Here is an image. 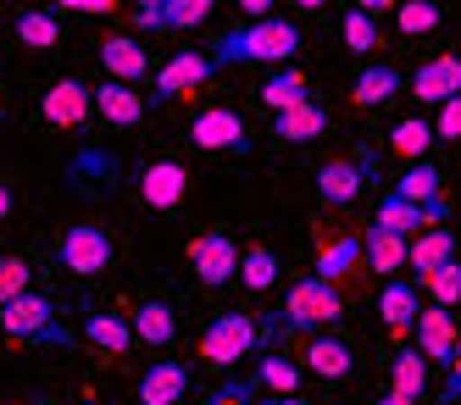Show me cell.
<instances>
[{"label": "cell", "instance_id": "12", "mask_svg": "<svg viewBox=\"0 0 461 405\" xmlns=\"http://www.w3.org/2000/svg\"><path fill=\"white\" fill-rule=\"evenodd\" d=\"M212 73H217L212 56H201V50H178V56L156 73V100L167 106V100H178V94H189V89L212 84Z\"/></svg>", "mask_w": 461, "mask_h": 405}, {"label": "cell", "instance_id": "29", "mask_svg": "<svg viewBox=\"0 0 461 405\" xmlns=\"http://www.w3.org/2000/svg\"><path fill=\"white\" fill-rule=\"evenodd\" d=\"M394 94H401V73H394L389 61L367 67V73L356 78V89H350V100H356V106H384V100H394Z\"/></svg>", "mask_w": 461, "mask_h": 405}, {"label": "cell", "instance_id": "38", "mask_svg": "<svg viewBox=\"0 0 461 405\" xmlns=\"http://www.w3.org/2000/svg\"><path fill=\"white\" fill-rule=\"evenodd\" d=\"M28 261L23 256H0V306H12L17 294H28Z\"/></svg>", "mask_w": 461, "mask_h": 405}, {"label": "cell", "instance_id": "28", "mask_svg": "<svg viewBox=\"0 0 461 405\" xmlns=\"http://www.w3.org/2000/svg\"><path fill=\"white\" fill-rule=\"evenodd\" d=\"M306 100H312V94H306V78L294 73V67H284V73H273L267 84H261V106H267L273 117L289 112V106H306Z\"/></svg>", "mask_w": 461, "mask_h": 405}, {"label": "cell", "instance_id": "3", "mask_svg": "<svg viewBox=\"0 0 461 405\" xmlns=\"http://www.w3.org/2000/svg\"><path fill=\"white\" fill-rule=\"evenodd\" d=\"M345 317V300L334 284H322V278H301V284H289L284 294V317L273 328H334Z\"/></svg>", "mask_w": 461, "mask_h": 405}, {"label": "cell", "instance_id": "18", "mask_svg": "<svg viewBox=\"0 0 461 405\" xmlns=\"http://www.w3.org/2000/svg\"><path fill=\"white\" fill-rule=\"evenodd\" d=\"M189 394V366L184 361H156L140 378V405H178Z\"/></svg>", "mask_w": 461, "mask_h": 405}, {"label": "cell", "instance_id": "43", "mask_svg": "<svg viewBox=\"0 0 461 405\" xmlns=\"http://www.w3.org/2000/svg\"><path fill=\"white\" fill-rule=\"evenodd\" d=\"M12 212H17V194H12V189H6V184H0V222H6V217H12Z\"/></svg>", "mask_w": 461, "mask_h": 405}, {"label": "cell", "instance_id": "9", "mask_svg": "<svg viewBox=\"0 0 461 405\" xmlns=\"http://www.w3.org/2000/svg\"><path fill=\"white\" fill-rule=\"evenodd\" d=\"M373 150H361V156H345V161H328L322 173H317V194H322V206H350V200L361 194V184L373 178Z\"/></svg>", "mask_w": 461, "mask_h": 405}, {"label": "cell", "instance_id": "8", "mask_svg": "<svg viewBox=\"0 0 461 405\" xmlns=\"http://www.w3.org/2000/svg\"><path fill=\"white\" fill-rule=\"evenodd\" d=\"M189 140H194V150H245V145H250V128H245V117H240V112H228V106H206V112H194Z\"/></svg>", "mask_w": 461, "mask_h": 405}, {"label": "cell", "instance_id": "7", "mask_svg": "<svg viewBox=\"0 0 461 405\" xmlns=\"http://www.w3.org/2000/svg\"><path fill=\"white\" fill-rule=\"evenodd\" d=\"M445 217H450V200H434V206H411V200H401V194H384V206H378V228H389V233H401V239H417V233H428V228H445Z\"/></svg>", "mask_w": 461, "mask_h": 405}, {"label": "cell", "instance_id": "45", "mask_svg": "<svg viewBox=\"0 0 461 405\" xmlns=\"http://www.w3.org/2000/svg\"><path fill=\"white\" fill-rule=\"evenodd\" d=\"M267 405H312V400H294V394H289V400H267Z\"/></svg>", "mask_w": 461, "mask_h": 405}, {"label": "cell", "instance_id": "31", "mask_svg": "<svg viewBox=\"0 0 461 405\" xmlns=\"http://www.w3.org/2000/svg\"><path fill=\"white\" fill-rule=\"evenodd\" d=\"M428 145H434V122H422V117H401L389 133V150L406 161H428Z\"/></svg>", "mask_w": 461, "mask_h": 405}, {"label": "cell", "instance_id": "19", "mask_svg": "<svg viewBox=\"0 0 461 405\" xmlns=\"http://www.w3.org/2000/svg\"><path fill=\"white\" fill-rule=\"evenodd\" d=\"M417 284H406V278H389L384 284V294H378V317H384V328L401 339V333H411L417 328Z\"/></svg>", "mask_w": 461, "mask_h": 405}, {"label": "cell", "instance_id": "37", "mask_svg": "<svg viewBox=\"0 0 461 405\" xmlns=\"http://www.w3.org/2000/svg\"><path fill=\"white\" fill-rule=\"evenodd\" d=\"M422 289H428V300H434V306H461V261H450V266H439L434 278H422Z\"/></svg>", "mask_w": 461, "mask_h": 405}, {"label": "cell", "instance_id": "35", "mask_svg": "<svg viewBox=\"0 0 461 405\" xmlns=\"http://www.w3.org/2000/svg\"><path fill=\"white\" fill-rule=\"evenodd\" d=\"M339 33H345V50H356V56H373V50H378V17H367L361 6L345 12Z\"/></svg>", "mask_w": 461, "mask_h": 405}, {"label": "cell", "instance_id": "32", "mask_svg": "<svg viewBox=\"0 0 461 405\" xmlns=\"http://www.w3.org/2000/svg\"><path fill=\"white\" fill-rule=\"evenodd\" d=\"M240 284H245L250 294H267V289L278 284V256H273L267 245H250V250L240 256Z\"/></svg>", "mask_w": 461, "mask_h": 405}, {"label": "cell", "instance_id": "41", "mask_svg": "<svg viewBox=\"0 0 461 405\" xmlns=\"http://www.w3.org/2000/svg\"><path fill=\"white\" fill-rule=\"evenodd\" d=\"M61 12H78V17H112L117 6H112V0H68Z\"/></svg>", "mask_w": 461, "mask_h": 405}, {"label": "cell", "instance_id": "40", "mask_svg": "<svg viewBox=\"0 0 461 405\" xmlns=\"http://www.w3.org/2000/svg\"><path fill=\"white\" fill-rule=\"evenodd\" d=\"M250 394H256V383L245 378V383H222V389H217L212 400H201V405H245Z\"/></svg>", "mask_w": 461, "mask_h": 405}, {"label": "cell", "instance_id": "26", "mask_svg": "<svg viewBox=\"0 0 461 405\" xmlns=\"http://www.w3.org/2000/svg\"><path fill=\"white\" fill-rule=\"evenodd\" d=\"M134 339H145V345H173L178 339V317H173L167 300H145L134 311Z\"/></svg>", "mask_w": 461, "mask_h": 405}, {"label": "cell", "instance_id": "23", "mask_svg": "<svg viewBox=\"0 0 461 405\" xmlns=\"http://www.w3.org/2000/svg\"><path fill=\"white\" fill-rule=\"evenodd\" d=\"M12 33H17V45H23V50H50V45H61V12H45V6L17 12Z\"/></svg>", "mask_w": 461, "mask_h": 405}, {"label": "cell", "instance_id": "11", "mask_svg": "<svg viewBox=\"0 0 461 405\" xmlns=\"http://www.w3.org/2000/svg\"><path fill=\"white\" fill-rule=\"evenodd\" d=\"M417 356L428 361V366H450L456 361V339H461V328H456V317L445 311V306H428V311H417Z\"/></svg>", "mask_w": 461, "mask_h": 405}, {"label": "cell", "instance_id": "21", "mask_svg": "<svg viewBox=\"0 0 461 405\" xmlns=\"http://www.w3.org/2000/svg\"><path fill=\"white\" fill-rule=\"evenodd\" d=\"M394 194L411 200V206H434V200H445V173L434 161H411L401 178H394Z\"/></svg>", "mask_w": 461, "mask_h": 405}, {"label": "cell", "instance_id": "39", "mask_svg": "<svg viewBox=\"0 0 461 405\" xmlns=\"http://www.w3.org/2000/svg\"><path fill=\"white\" fill-rule=\"evenodd\" d=\"M434 140H456L461 145V100H445L434 112Z\"/></svg>", "mask_w": 461, "mask_h": 405}, {"label": "cell", "instance_id": "16", "mask_svg": "<svg viewBox=\"0 0 461 405\" xmlns=\"http://www.w3.org/2000/svg\"><path fill=\"white\" fill-rule=\"evenodd\" d=\"M450 261H461V245H456L450 228H428V233H417V239H411V256H406V266H417V284L434 278L439 266H450Z\"/></svg>", "mask_w": 461, "mask_h": 405}, {"label": "cell", "instance_id": "14", "mask_svg": "<svg viewBox=\"0 0 461 405\" xmlns=\"http://www.w3.org/2000/svg\"><path fill=\"white\" fill-rule=\"evenodd\" d=\"M101 67H106L112 84H128V89H134V84L150 73V50L134 40V33H112V40L101 45Z\"/></svg>", "mask_w": 461, "mask_h": 405}, {"label": "cell", "instance_id": "4", "mask_svg": "<svg viewBox=\"0 0 461 405\" xmlns=\"http://www.w3.org/2000/svg\"><path fill=\"white\" fill-rule=\"evenodd\" d=\"M261 339H267V333L256 328L250 311H222V317L201 333V361H212V366H234L240 356H256Z\"/></svg>", "mask_w": 461, "mask_h": 405}, {"label": "cell", "instance_id": "24", "mask_svg": "<svg viewBox=\"0 0 461 405\" xmlns=\"http://www.w3.org/2000/svg\"><path fill=\"white\" fill-rule=\"evenodd\" d=\"M95 112H101L106 122H117V128H134L145 117V100L128 84H101V89H95Z\"/></svg>", "mask_w": 461, "mask_h": 405}, {"label": "cell", "instance_id": "6", "mask_svg": "<svg viewBox=\"0 0 461 405\" xmlns=\"http://www.w3.org/2000/svg\"><path fill=\"white\" fill-rule=\"evenodd\" d=\"M184 256H189L194 278H201L206 289H222L228 278H240V256H245V250L228 239V233H194Z\"/></svg>", "mask_w": 461, "mask_h": 405}, {"label": "cell", "instance_id": "15", "mask_svg": "<svg viewBox=\"0 0 461 405\" xmlns=\"http://www.w3.org/2000/svg\"><path fill=\"white\" fill-rule=\"evenodd\" d=\"M411 94L422 100V106H434V112L445 106V100H461V56H439V61L417 67Z\"/></svg>", "mask_w": 461, "mask_h": 405}, {"label": "cell", "instance_id": "10", "mask_svg": "<svg viewBox=\"0 0 461 405\" xmlns=\"http://www.w3.org/2000/svg\"><path fill=\"white\" fill-rule=\"evenodd\" d=\"M89 112H95V89L78 84V78H56L40 94V117L50 128H78V122H89Z\"/></svg>", "mask_w": 461, "mask_h": 405}, {"label": "cell", "instance_id": "44", "mask_svg": "<svg viewBox=\"0 0 461 405\" xmlns=\"http://www.w3.org/2000/svg\"><path fill=\"white\" fill-rule=\"evenodd\" d=\"M373 405H417V400H401V394H389V400H373Z\"/></svg>", "mask_w": 461, "mask_h": 405}, {"label": "cell", "instance_id": "36", "mask_svg": "<svg viewBox=\"0 0 461 405\" xmlns=\"http://www.w3.org/2000/svg\"><path fill=\"white\" fill-rule=\"evenodd\" d=\"M394 22H401V33H434L439 28V6L434 0H406V6H394Z\"/></svg>", "mask_w": 461, "mask_h": 405}, {"label": "cell", "instance_id": "17", "mask_svg": "<svg viewBox=\"0 0 461 405\" xmlns=\"http://www.w3.org/2000/svg\"><path fill=\"white\" fill-rule=\"evenodd\" d=\"M406 256H411V239H401V233H389V228H367L361 233V261L373 266V273H384V278H394L406 266Z\"/></svg>", "mask_w": 461, "mask_h": 405}, {"label": "cell", "instance_id": "25", "mask_svg": "<svg viewBox=\"0 0 461 405\" xmlns=\"http://www.w3.org/2000/svg\"><path fill=\"white\" fill-rule=\"evenodd\" d=\"M84 339L101 345L106 356H128V350H134V322H122L117 311H95V317L84 322Z\"/></svg>", "mask_w": 461, "mask_h": 405}, {"label": "cell", "instance_id": "5", "mask_svg": "<svg viewBox=\"0 0 461 405\" xmlns=\"http://www.w3.org/2000/svg\"><path fill=\"white\" fill-rule=\"evenodd\" d=\"M112 256H117V250H112V239H106V228H95V222H73V228L56 239V261L68 266V273H78V278L106 273Z\"/></svg>", "mask_w": 461, "mask_h": 405}, {"label": "cell", "instance_id": "20", "mask_svg": "<svg viewBox=\"0 0 461 405\" xmlns=\"http://www.w3.org/2000/svg\"><path fill=\"white\" fill-rule=\"evenodd\" d=\"M306 373L339 383V378L356 373V350H350L345 339H312V345H306Z\"/></svg>", "mask_w": 461, "mask_h": 405}, {"label": "cell", "instance_id": "34", "mask_svg": "<svg viewBox=\"0 0 461 405\" xmlns=\"http://www.w3.org/2000/svg\"><path fill=\"white\" fill-rule=\"evenodd\" d=\"M161 6V28H173V33H184V28H201V22H212V0H156Z\"/></svg>", "mask_w": 461, "mask_h": 405}, {"label": "cell", "instance_id": "30", "mask_svg": "<svg viewBox=\"0 0 461 405\" xmlns=\"http://www.w3.org/2000/svg\"><path fill=\"white\" fill-rule=\"evenodd\" d=\"M422 389H428V361H422V356H417V345H411V350L394 356V366H389V394H401V400H422Z\"/></svg>", "mask_w": 461, "mask_h": 405}, {"label": "cell", "instance_id": "2", "mask_svg": "<svg viewBox=\"0 0 461 405\" xmlns=\"http://www.w3.org/2000/svg\"><path fill=\"white\" fill-rule=\"evenodd\" d=\"M0 333L17 345H68V328L56 322V306L45 294H17L12 306H0Z\"/></svg>", "mask_w": 461, "mask_h": 405}, {"label": "cell", "instance_id": "33", "mask_svg": "<svg viewBox=\"0 0 461 405\" xmlns=\"http://www.w3.org/2000/svg\"><path fill=\"white\" fill-rule=\"evenodd\" d=\"M250 383H256V389H273V400H289V394H294V383H301V366L284 361V356H261Z\"/></svg>", "mask_w": 461, "mask_h": 405}, {"label": "cell", "instance_id": "42", "mask_svg": "<svg viewBox=\"0 0 461 405\" xmlns=\"http://www.w3.org/2000/svg\"><path fill=\"white\" fill-rule=\"evenodd\" d=\"M445 400H461V339H456V361H450V378H445Z\"/></svg>", "mask_w": 461, "mask_h": 405}, {"label": "cell", "instance_id": "13", "mask_svg": "<svg viewBox=\"0 0 461 405\" xmlns=\"http://www.w3.org/2000/svg\"><path fill=\"white\" fill-rule=\"evenodd\" d=\"M140 194H145L150 212H173V206H184V194H189V173L178 161H150L140 173Z\"/></svg>", "mask_w": 461, "mask_h": 405}, {"label": "cell", "instance_id": "27", "mask_svg": "<svg viewBox=\"0 0 461 405\" xmlns=\"http://www.w3.org/2000/svg\"><path fill=\"white\" fill-rule=\"evenodd\" d=\"M356 266H361V239H334V245L317 250V273H312V278H322V284L339 289V284L356 273Z\"/></svg>", "mask_w": 461, "mask_h": 405}, {"label": "cell", "instance_id": "1", "mask_svg": "<svg viewBox=\"0 0 461 405\" xmlns=\"http://www.w3.org/2000/svg\"><path fill=\"white\" fill-rule=\"evenodd\" d=\"M294 50H301V28L289 17H267V22H245L234 33H222V45L212 50L217 67H240V61H267V67H284Z\"/></svg>", "mask_w": 461, "mask_h": 405}, {"label": "cell", "instance_id": "22", "mask_svg": "<svg viewBox=\"0 0 461 405\" xmlns=\"http://www.w3.org/2000/svg\"><path fill=\"white\" fill-rule=\"evenodd\" d=\"M273 133H278V140H289V145H306V140H317V133H328V112L317 106V100L289 106V112L273 117Z\"/></svg>", "mask_w": 461, "mask_h": 405}]
</instances>
